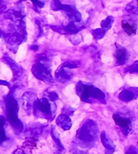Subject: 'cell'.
<instances>
[{"mask_svg": "<svg viewBox=\"0 0 138 154\" xmlns=\"http://www.w3.org/2000/svg\"><path fill=\"white\" fill-rule=\"evenodd\" d=\"M117 50H116V59H117V64L116 66H122L124 65L128 61L129 58V52L125 47L119 46L118 44L116 45Z\"/></svg>", "mask_w": 138, "mask_h": 154, "instance_id": "9c48e42d", "label": "cell"}, {"mask_svg": "<svg viewBox=\"0 0 138 154\" xmlns=\"http://www.w3.org/2000/svg\"><path fill=\"white\" fill-rule=\"evenodd\" d=\"M48 98L51 100L52 102H55L56 100H59V96H58V94L55 92V91H52V92H50L49 94H48Z\"/></svg>", "mask_w": 138, "mask_h": 154, "instance_id": "cb8c5ba5", "label": "cell"}, {"mask_svg": "<svg viewBox=\"0 0 138 154\" xmlns=\"http://www.w3.org/2000/svg\"><path fill=\"white\" fill-rule=\"evenodd\" d=\"M100 138H101L102 143L104 146L105 148L107 149V151H109V154L113 152L116 148V146H115L113 141L112 140L110 137H108L104 131H103L100 134Z\"/></svg>", "mask_w": 138, "mask_h": 154, "instance_id": "7c38bea8", "label": "cell"}, {"mask_svg": "<svg viewBox=\"0 0 138 154\" xmlns=\"http://www.w3.org/2000/svg\"><path fill=\"white\" fill-rule=\"evenodd\" d=\"M4 60H5V61H6V62H7V63L11 67H12V70H13V71H14V76L16 75V71H17V75L22 73V69L19 66H17V64L15 63L14 60H11L9 57H7V54H5V55H4Z\"/></svg>", "mask_w": 138, "mask_h": 154, "instance_id": "2e32d148", "label": "cell"}, {"mask_svg": "<svg viewBox=\"0 0 138 154\" xmlns=\"http://www.w3.org/2000/svg\"><path fill=\"white\" fill-rule=\"evenodd\" d=\"M0 120H1V127H0V137H1V143H3L4 141L6 140V135H5V131H4V124H5V118L1 115L0 116Z\"/></svg>", "mask_w": 138, "mask_h": 154, "instance_id": "d6986e66", "label": "cell"}, {"mask_svg": "<svg viewBox=\"0 0 138 154\" xmlns=\"http://www.w3.org/2000/svg\"><path fill=\"white\" fill-rule=\"evenodd\" d=\"M122 27L123 28L125 32L128 34V35H130V36L136 33V29H137L136 24L133 23V22L123 20L122 22Z\"/></svg>", "mask_w": 138, "mask_h": 154, "instance_id": "4fadbf2b", "label": "cell"}, {"mask_svg": "<svg viewBox=\"0 0 138 154\" xmlns=\"http://www.w3.org/2000/svg\"><path fill=\"white\" fill-rule=\"evenodd\" d=\"M76 93L81 100L88 104H106L104 93L93 85L79 81L76 85Z\"/></svg>", "mask_w": 138, "mask_h": 154, "instance_id": "6da1fadb", "label": "cell"}, {"mask_svg": "<svg viewBox=\"0 0 138 154\" xmlns=\"http://www.w3.org/2000/svg\"><path fill=\"white\" fill-rule=\"evenodd\" d=\"M30 49H31V50L37 51V49H38V47H37V46H31Z\"/></svg>", "mask_w": 138, "mask_h": 154, "instance_id": "83f0119b", "label": "cell"}, {"mask_svg": "<svg viewBox=\"0 0 138 154\" xmlns=\"http://www.w3.org/2000/svg\"><path fill=\"white\" fill-rule=\"evenodd\" d=\"M138 97V88L130 87L125 89L118 94L119 100L123 102H129Z\"/></svg>", "mask_w": 138, "mask_h": 154, "instance_id": "ba28073f", "label": "cell"}, {"mask_svg": "<svg viewBox=\"0 0 138 154\" xmlns=\"http://www.w3.org/2000/svg\"><path fill=\"white\" fill-rule=\"evenodd\" d=\"M51 9L53 11H59V10H63L67 12L68 14H70L72 12H74V9L73 8L70 6V5H64V4H62L59 1V0H53L51 2Z\"/></svg>", "mask_w": 138, "mask_h": 154, "instance_id": "5bb4252c", "label": "cell"}, {"mask_svg": "<svg viewBox=\"0 0 138 154\" xmlns=\"http://www.w3.org/2000/svg\"><path fill=\"white\" fill-rule=\"evenodd\" d=\"M113 22H114V17H112V16H108V17H107L105 19H104L101 22L102 28L107 32V31L111 28Z\"/></svg>", "mask_w": 138, "mask_h": 154, "instance_id": "e0dca14e", "label": "cell"}, {"mask_svg": "<svg viewBox=\"0 0 138 154\" xmlns=\"http://www.w3.org/2000/svg\"><path fill=\"white\" fill-rule=\"evenodd\" d=\"M124 154H138V150L135 146H131L129 147L128 150L126 151Z\"/></svg>", "mask_w": 138, "mask_h": 154, "instance_id": "d4e9b609", "label": "cell"}, {"mask_svg": "<svg viewBox=\"0 0 138 154\" xmlns=\"http://www.w3.org/2000/svg\"><path fill=\"white\" fill-rule=\"evenodd\" d=\"M124 71L129 72V73H138V60L133 62L127 68H125Z\"/></svg>", "mask_w": 138, "mask_h": 154, "instance_id": "7402d4cb", "label": "cell"}, {"mask_svg": "<svg viewBox=\"0 0 138 154\" xmlns=\"http://www.w3.org/2000/svg\"><path fill=\"white\" fill-rule=\"evenodd\" d=\"M4 102L6 106L8 120L14 130L16 131V133L19 134L23 130V124L18 119V104L17 100L13 97L12 94H8L4 99Z\"/></svg>", "mask_w": 138, "mask_h": 154, "instance_id": "3957f363", "label": "cell"}, {"mask_svg": "<svg viewBox=\"0 0 138 154\" xmlns=\"http://www.w3.org/2000/svg\"><path fill=\"white\" fill-rule=\"evenodd\" d=\"M79 154H88V153H86L85 152H79Z\"/></svg>", "mask_w": 138, "mask_h": 154, "instance_id": "f546056e", "label": "cell"}, {"mask_svg": "<svg viewBox=\"0 0 138 154\" xmlns=\"http://www.w3.org/2000/svg\"><path fill=\"white\" fill-rule=\"evenodd\" d=\"M1 82V85H8V82H6V81H0Z\"/></svg>", "mask_w": 138, "mask_h": 154, "instance_id": "f1b7e54d", "label": "cell"}, {"mask_svg": "<svg viewBox=\"0 0 138 154\" xmlns=\"http://www.w3.org/2000/svg\"><path fill=\"white\" fill-rule=\"evenodd\" d=\"M32 72L38 80L46 83H52L53 79L51 76L50 64L46 58H41L38 62L35 63L32 68Z\"/></svg>", "mask_w": 138, "mask_h": 154, "instance_id": "277c9868", "label": "cell"}, {"mask_svg": "<svg viewBox=\"0 0 138 154\" xmlns=\"http://www.w3.org/2000/svg\"><path fill=\"white\" fill-rule=\"evenodd\" d=\"M98 128L96 122L94 120L85 121L82 124L76 134V138L78 143L81 147H91L97 141Z\"/></svg>", "mask_w": 138, "mask_h": 154, "instance_id": "7a4b0ae2", "label": "cell"}, {"mask_svg": "<svg viewBox=\"0 0 138 154\" xmlns=\"http://www.w3.org/2000/svg\"><path fill=\"white\" fill-rule=\"evenodd\" d=\"M72 69L65 66L64 64H62L61 66L58 68L56 72V79L60 83H65L67 81H70L74 75Z\"/></svg>", "mask_w": 138, "mask_h": 154, "instance_id": "52a82bcc", "label": "cell"}, {"mask_svg": "<svg viewBox=\"0 0 138 154\" xmlns=\"http://www.w3.org/2000/svg\"><path fill=\"white\" fill-rule=\"evenodd\" d=\"M56 124L58 126H60L61 128H63L64 130L67 131L70 130L72 127V121L65 114H61L57 118H56Z\"/></svg>", "mask_w": 138, "mask_h": 154, "instance_id": "8fae6325", "label": "cell"}, {"mask_svg": "<svg viewBox=\"0 0 138 154\" xmlns=\"http://www.w3.org/2000/svg\"><path fill=\"white\" fill-rule=\"evenodd\" d=\"M112 118L116 124L121 128L122 133L124 135L127 136L132 132V125H131V120L130 119L122 117L118 114H113Z\"/></svg>", "mask_w": 138, "mask_h": 154, "instance_id": "8992f818", "label": "cell"}, {"mask_svg": "<svg viewBox=\"0 0 138 154\" xmlns=\"http://www.w3.org/2000/svg\"><path fill=\"white\" fill-rule=\"evenodd\" d=\"M51 137L53 138V140L56 143V147H57V154H61L64 150V147L63 146V144L61 143V138L59 137V134L58 132L56 129H55V127L51 128Z\"/></svg>", "mask_w": 138, "mask_h": 154, "instance_id": "9a60e30c", "label": "cell"}, {"mask_svg": "<svg viewBox=\"0 0 138 154\" xmlns=\"http://www.w3.org/2000/svg\"><path fill=\"white\" fill-rule=\"evenodd\" d=\"M136 3H137V4H138V0H136Z\"/></svg>", "mask_w": 138, "mask_h": 154, "instance_id": "4dcf8cb0", "label": "cell"}, {"mask_svg": "<svg viewBox=\"0 0 138 154\" xmlns=\"http://www.w3.org/2000/svg\"><path fill=\"white\" fill-rule=\"evenodd\" d=\"M37 94L32 92H27L22 96V106L26 111L32 109V107H34V103L37 100Z\"/></svg>", "mask_w": 138, "mask_h": 154, "instance_id": "30bf717a", "label": "cell"}, {"mask_svg": "<svg viewBox=\"0 0 138 154\" xmlns=\"http://www.w3.org/2000/svg\"><path fill=\"white\" fill-rule=\"evenodd\" d=\"M13 154H26V153L24 152L22 149H20V148H19V149H17V150L14 151V153Z\"/></svg>", "mask_w": 138, "mask_h": 154, "instance_id": "4316f807", "label": "cell"}, {"mask_svg": "<svg viewBox=\"0 0 138 154\" xmlns=\"http://www.w3.org/2000/svg\"><path fill=\"white\" fill-rule=\"evenodd\" d=\"M126 10L128 11V13L131 14H138V4L137 3H136L135 1L131 2L130 4H128L126 6Z\"/></svg>", "mask_w": 138, "mask_h": 154, "instance_id": "ffe728a7", "label": "cell"}, {"mask_svg": "<svg viewBox=\"0 0 138 154\" xmlns=\"http://www.w3.org/2000/svg\"><path fill=\"white\" fill-rule=\"evenodd\" d=\"M106 31H104L103 28H98L95 30L92 31V34L96 40H100L103 37H104Z\"/></svg>", "mask_w": 138, "mask_h": 154, "instance_id": "44dd1931", "label": "cell"}, {"mask_svg": "<svg viewBox=\"0 0 138 154\" xmlns=\"http://www.w3.org/2000/svg\"><path fill=\"white\" fill-rule=\"evenodd\" d=\"M51 102L52 101L46 97H42L41 99H38L34 103V111L40 113L42 115H46L49 117V119L51 120L55 116V113L56 110V106H52Z\"/></svg>", "mask_w": 138, "mask_h": 154, "instance_id": "5b68a950", "label": "cell"}, {"mask_svg": "<svg viewBox=\"0 0 138 154\" xmlns=\"http://www.w3.org/2000/svg\"><path fill=\"white\" fill-rule=\"evenodd\" d=\"M81 27H79L76 25V23L74 22H71L70 23L68 24L67 26L64 28V31L66 32H69L70 34H75L77 33L80 30Z\"/></svg>", "mask_w": 138, "mask_h": 154, "instance_id": "ac0fdd59", "label": "cell"}, {"mask_svg": "<svg viewBox=\"0 0 138 154\" xmlns=\"http://www.w3.org/2000/svg\"><path fill=\"white\" fill-rule=\"evenodd\" d=\"M31 1L33 3L34 5H36V6H37L38 8L44 7V3L40 2V1H39V0H31Z\"/></svg>", "mask_w": 138, "mask_h": 154, "instance_id": "484cf974", "label": "cell"}, {"mask_svg": "<svg viewBox=\"0 0 138 154\" xmlns=\"http://www.w3.org/2000/svg\"><path fill=\"white\" fill-rule=\"evenodd\" d=\"M68 16L70 17L71 20L73 21V22H80L81 20V14L77 12V11L74 10V12H72L70 14H68Z\"/></svg>", "mask_w": 138, "mask_h": 154, "instance_id": "603a6c76", "label": "cell"}]
</instances>
